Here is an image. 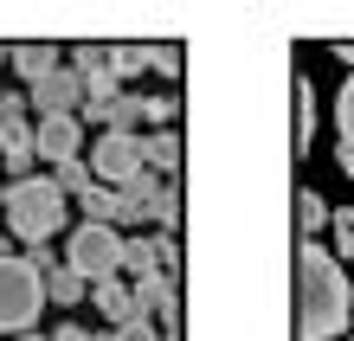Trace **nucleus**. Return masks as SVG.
<instances>
[{"label": "nucleus", "mask_w": 354, "mask_h": 341, "mask_svg": "<svg viewBox=\"0 0 354 341\" xmlns=\"http://www.w3.org/2000/svg\"><path fill=\"white\" fill-rule=\"evenodd\" d=\"M348 303H354V290H348V277L335 264V251L303 239L297 245V341L348 335Z\"/></svg>", "instance_id": "1"}, {"label": "nucleus", "mask_w": 354, "mask_h": 341, "mask_svg": "<svg viewBox=\"0 0 354 341\" xmlns=\"http://www.w3.org/2000/svg\"><path fill=\"white\" fill-rule=\"evenodd\" d=\"M71 200L58 194L52 174H26V181H7V232L26 245H46L58 225H65Z\"/></svg>", "instance_id": "2"}, {"label": "nucleus", "mask_w": 354, "mask_h": 341, "mask_svg": "<svg viewBox=\"0 0 354 341\" xmlns=\"http://www.w3.org/2000/svg\"><path fill=\"white\" fill-rule=\"evenodd\" d=\"M39 309H46V284H39L32 258H13V251L0 245V329L26 335L39 322Z\"/></svg>", "instance_id": "3"}, {"label": "nucleus", "mask_w": 354, "mask_h": 341, "mask_svg": "<svg viewBox=\"0 0 354 341\" xmlns=\"http://www.w3.org/2000/svg\"><path fill=\"white\" fill-rule=\"evenodd\" d=\"M65 264L84 277V284H103V277H116L122 270V232L116 225H77L71 239H65Z\"/></svg>", "instance_id": "4"}, {"label": "nucleus", "mask_w": 354, "mask_h": 341, "mask_svg": "<svg viewBox=\"0 0 354 341\" xmlns=\"http://www.w3.org/2000/svg\"><path fill=\"white\" fill-rule=\"evenodd\" d=\"M84 167H91V181L97 187H129L142 174V136H116V129H103L91 148H84Z\"/></svg>", "instance_id": "5"}, {"label": "nucleus", "mask_w": 354, "mask_h": 341, "mask_svg": "<svg viewBox=\"0 0 354 341\" xmlns=\"http://www.w3.org/2000/svg\"><path fill=\"white\" fill-rule=\"evenodd\" d=\"M26 103H32L39 116H77V110H84V77H77L71 65H58L52 77H39V84H32V97H26Z\"/></svg>", "instance_id": "6"}, {"label": "nucleus", "mask_w": 354, "mask_h": 341, "mask_svg": "<svg viewBox=\"0 0 354 341\" xmlns=\"http://www.w3.org/2000/svg\"><path fill=\"white\" fill-rule=\"evenodd\" d=\"M136 315H161V329L180 335V290H174V277L168 270H149V277H136Z\"/></svg>", "instance_id": "7"}, {"label": "nucleus", "mask_w": 354, "mask_h": 341, "mask_svg": "<svg viewBox=\"0 0 354 341\" xmlns=\"http://www.w3.org/2000/svg\"><path fill=\"white\" fill-rule=\"evenodd\" d=\"M32 155L77 161V155H84V122H77V116H39L32 122Z\"/></svg>", "instance_id": "8"}, {"label": "nucleus", "mask_w": 354, "mask_h": 341, "mask_svg": "<svg viewBox=\"0 0 354 341\" xmlns=\"http://www.w3.org/2000/svg\"><path fill=\"white\" fill-rule=\"evenodd\" d=\"M32 122L26 116H0V167H7L13 181H26V167H32Z\"/></svg>", "instance_id": "9"}, {"label": "nucleus", "mask_w": 354, "mask_h": 341, "mask_svg": "<svg viewBox=\"0 0 354 341\" xmlns=\"http://www.w3.org/2000/svg\"><path fill=\"white\" fill-rule=\"evenodd\" d=\"M122 270H136V277H149V270H168L174 277V239H122Z\"/></svg>", "instance_id": "10"}, {"label": "nucleus", "mask_w": 354, "mask_h": 341, "mask_svg": "<svg viewBox=\"0 0 354 341\" xmlns=\"http://www.w3.org/2000/svg\"><path fill=\"white\" fill-rule=\"evenodd\" d=\"M180 129H155V136H142V167L149 174H161V181H174L180 174Z\"/></svg>", "instance_id": "11"}, {"label": "nucleus", "mask_w": 354, "mask_h": 341, "mask_svg": "<svg viewBox=\"0 0 354 341\" xmlns=\"http://www.w3.org/2000/svg\"><path fill=\"white\" fill-rule=\"evenodd\" d=\"M91 303L103 309V322H110V329H116V322H136V296L122 290L116 277H103V284H91Z\"/></svg>", "instance_id": "12"}, {"label": "nucleus", "mask_w": 354, "mask_h": 341, "mask_svg": "<svg viewBox=\"0 0 354 341\" xmlns=\"http://www.w3.org/2000/svg\"><path fill=\"white\" fill-rule=\"evenodd\" d=\"M39 284H46V303H58V309H71V303H84V296H91V284H84L71 264H52Z\"/></svg>", "instance_id": "13"}, {"label": "nucleus", "mask_w": 354, "mask_h": 341, "mask_svg": "<svg viewBox=\"0 0 354 341\" xmlns=\"http://www.w3.org/2000/svg\"><path fill=\"white\" fill-rule=\"evenodd\" d=\"M71 206H84V219H91V225H116V219H122V194H116V187H97V181H91Z\"/></svg>", "instance_id": "14"}, {"label": "nucleus", "mask_w": 354, "mask_h": 341, "mask_svg": "<svg viewBox=\"0 0 354 341\" xmlns=\"http://www.w3.org/2000/svg\"><path fill=\"white\" fill-rule=\"evenodd\" d=\"M7 65L26 77V84H39V77H52V71H58V46H13V52H7Z\"/></svg>", "instance_id": "15"}, {"label": "nucleus", "mask_w": 354, "mask_h": 341, "mask_svg": "<svg viewBox=\"0 0 354 341\" xmlns=\"http://www.w3.org/2000/svg\"><path fill=\"white\" fill-rule=\"evenodd\" d=\"M335 129H342L335 161H342V174H354V77L342 84V97H335Z\"/></svg>", "instance_id": "16"}, {"label": "nucleus", "mask_w": 354, "mask_h": 341, "mask_svg": "<svg viewBox=\"0 0 354 341\" xmlns=\"http://www.w3.org/2000/svg\"><path fill=\"white\" fill-rule=\"evenodd\" d=\"M290 91H297V129H290V148H297V155H309V122H316V91H309V77H303V71L290 77Z\"/></svg>", "instance_id": "17"}, {"label": "nucleus", "mask_w": 354, "mask_h": 341, "mask_svg": "<svg viewBox=\"0 0 354 341\" xmlns=\"http://www.w3.org/2000/svg\"><path fill=\"white\" fill-rule=\"evenodd\" d=\"M328 219H335V206H328L316 187H297V225H303V239H316Z\"/></svg>", "instance_id": "18"}, {"label": "nucleus", "mask_w": 354, "mask_h": 341, "mask_svg": "<svg viewBox=\"0 0 354 341\" xmlns=\"http://www.w3.org/2000/svg\"><path fill=\"white\" fill-rule=\"evenodd\" d=\"M136 71H149V46H110V77H136Z\"/></svg>", "instance_id": "19"}, {"label": "nucleus", "mask_w": 354, "mask_h": 341, "mask_svg": "<svg viewBox=\"0 0 354 341\" xmlns=\"http://www.w3.org/2000/svg\"><path fill=\"white\" fill-rule=\"evenodd\" d=\"M52 181H58V194H65V200H77V194L91 187V167H84V155H77V161H58V167H52Z\"/></svg>", "instance_id": "20"}, {"label": "nucleus", "mask_w": 354, "mask_h": 341, "mask_svg": "<svg viewBox=\"0 0 354 341\" xmlns=\"http://www.w3.org/2000/svg\"><path fill=\"white\" fill-rule=\"evenodd\" d=\"M149 219L161 225V239H168V232L180 225V181H168V187H161V200H155V212H149Z\"/></svg>", "instance_id": "21"}, {"label": "nucleus", "mask_w": 354, "mask_h": 341, "mask_svg": "<svg viewBox=\"0 0 354 341\" xmlns=\"http://www.w3.org/2000/svg\"><path fill=\"white\" fill-rule=\"evenodd\" d=\"M91 341H161V335H155L149 315H136V322H116V329H103V335H91Z\"/></svg>", "instance_id": "22"}, {"label": "nucleus", "mask_w": 354, "mask_h": 341, "mask_svg": "<svg viewBox=\"0 0 354 341\" xmlns=\"http://www.w3.org/2000/svg\"><path fill=\"white\" fill-rule=\"evenodd\" d=\"M174 110H180L174 97H142V122L149 129H174Z\"/></svg>", "instance_id": "23"}, {"label": "nucleus", "mask_w": 354, "mask_h": 341, "mask_svg": "<svg viewBox=\"0 0 354 341\" xmlns=\"http://www.w3.org/2000/svg\"><path fill=\"white\" fill-rule=\"evenodd\" d=\"M335 258H354V206H335Z\"/></svg>", "instance_id": "24"}, {"label": "nucleus", "mask_w": 354, "mask_h": 341, "mask_svg": "<svg viewBox=\"0 0 354 341\" xmlns=\"http://www.w3.org/2000/svg\"><path fill=\"white\" fill-rule=\"evenodd\" d=\"M149 71H161V77H180V46H149Z\"/></svg>", "instance_id": "25"}, {"label": "nucleus", "mask_w": 354, "mask_h": 341, "mask_svg": "<svg viewBox=\"0 0 354 341\" xmlns=\"http://www.w3.org/2000/svg\"><path fill=\"white\" fill-rule=\"evenodd\" d=\"M46 341H91V329L84 322H58V335H46Z\"/></svg>", "instance_id": "26"}, {"label": "nucleus", "mask_w": 354, "mask_h": 341, "mask_svg": "<svg viewBox=\"0 0 354 341\" xmlns=\"http://www.w3.org/2000/svg\"><path fill=\"white\" fill-rule=\"evenodd\" d=\"M335 58H342V65H348V71H354V46H335Z\"/></svg>", "instance_id": "27"}, {"label": "nucleus", "mask_w": 354, "mask_h": 341, "mask_svg": "<svg viewBox=\"0 0 354 341\" xmlns=\"http://www.w3.org/2000/svg\"><path fill=\"white\" fill-rule=\"evenodd\" d=\"M19 341H46V335H39V329H26V335H19Z\"/></svg>", "instance_id": "28"}, {"label": "nucleus", "mask_w": 354, "mask_h": 341, "mask_svg": "<svg viewBox=\"0 0 354 341\" xmlns=\"http://www.w3.org/2000/svg\"><path fill=\"white\" fill-rule=\"evenodd\" d=\"M7 52H13V46H0V65H7Z\"/></svg>", "instance_id": "29"}, {"label": "nucleus", "mask_w": 354, "mask_h": 341, "mask_svg": "<svg viewBox=\"0 0 354 341\" xmlns=\"http://www.w3.org/2000/svg\"><path fill=\"white\" fill-rule=\"evenodd\" d=\"M0 206H7V187H0Z\"/></svg>", "instance_id": "30"}, {"label": "nucleus", "mask_w": 354, "mask_h": 341, "mask_svg": "<svg viewBox=\"0 0 354 341\" xmlns=\"http://www.w3.org/2000/svg\"><path fill=\"white\" fill-rule=\"evenodd\" d=\"M161 341H180V335H161Z\"/></svg>", "instance_id": "31"}, {"label": "nucleus", "mask_w": 354, "mask_h": 341, "mask_svg": "<svg viewBox=\"0 0 354 341\" xmlns=\"http://www.w3.org/2000/svg\"><path fill=\"white\" fill-rule=\"evenodd\" d=\"M0 97H7V84H0Z\"/></svg>", "instance_id": "32"}, {"label": "nucleus", "mask_w": 354, "mask_h": 341, "mask_svg": "<svg viewBox=\"0 0 354 341\" xmlns=\"http://www.w3.org/2000/svg\"><path fill=\"white\" fill-rule=\"evenodd\" d=\"M348 341H354V335H348Z\"/></svg>", "instance_id": "33"}]
</instances>
